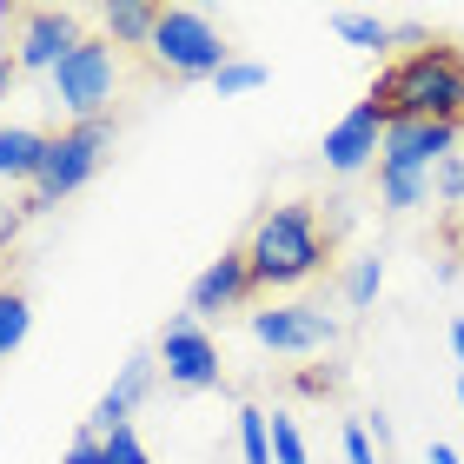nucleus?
Masks as SVG:
<instances>
[{
    "instance_id": "b1692460",
    "label": "nucleus",
    "mask_w": 464,
    "mask_h": 464,
    "mask_svg": "<svg viewBox=\"0 0 464 464\" xmlns=\"http://www.w3.org/2000/svg\"><path fill=\"white\" fill-rule=\"evenodd\" d=\"M431 199H445V206H464V160H458V153H451V160L431 173Z\"/></svg>"
},
{
    "instance_id": "c85d7f7f",
    "label": "nucleus",
    "mask_w": 464,
    "mask_h": 464,
    "mask_svg": "<svg viewBox=\"0 0 464 464\" xmlns=\"http://www.w3.org/2000/svg\"><path fill=\"white\" fill-rule=\"evenodd\" d=\"M299 392H339V372H299Z\"/></svg>"
},
{
    "instance_id": "5701e85b",
    "label": "nucleus",
    "mask_w": 464,
    "mask_h": 464,
    "mask_svg": "<svg viewBox=\"0 0 464 464\" xmlns=\"http://www.w3.org/2000/svg\"><path fill=\"white\" fill-rule=\"evenodd\" d=\"M339 451H345V464H378V445H372L365 418H345L339 425Z\"/></svg>"
},
{
    "instance_id": "cd10ccee",
    "label": "nucleus",
    "mask_w": 464,
    "mask_h": 464,
    "mask_svg": "<svg viewBox=\"0 0 464 464\" xmlns=\"http://www.w3.org/2000/svg\"><path fill=\"white\" fill-rule=\"evenodd\" d=\"M431 279H438V285H458V279H464V259H458V252H438Z\"/></svg>"
},
{
    "instance_id": "412c9836",
    "label": "nucleus",
    "mask_w": 464,
    "mask_h": 464,
    "mask_svg": "<svg viewBox=\"0 0 464 464\" xmlns=\"http://www.w3.org/2000/svg\"><path fill=\"white\" fill-rule=\"evenodd\" d=\"M272 464H312L305 431H299V418H292V411H272Z\"/></svg>"
},
{
    "instance_id": "9d476101",
    "label": "nucleus",
    "mask_w": 464,
    "mask_h": 464,
    "mask_svg": "<svg viewBox=\"0 0 464 464\" xmlns=\"http://www.w3.org/2000/svg\"><path fill=\"white\" fill-rule=\"evenodd\" d=\"M451 146H458V126H438V120H392L378 166H392V173H438V166L451 160Z\"/></svg>"
},
{
    "instance_id": "dca6fc26",
    "label": "nucleus",
    "mask_w": 464,
    "mask_h": 464,
    "mask_svg": "<svg viewBox=\"0 0 464 464\" xmlns=\"http://www.w3.org/2000/svg\"><path fill=\"white\" fill-rule=\"evenodd\" d=\"M332 34L345 40V47H365V53H392L398 40H392V20H378V14H332Z\"/></svg>"
},
{
    "instance_id": "0eeeda50",
    "label": "nucleus",
    "mask_w": 464,
    "mask_h": 464,
    "mask_svg": "<svg viewBox=\"0 0 464 464\" xmlns=\"http://www.w3.org/2000/svg\"><path fill=\"white\" fill-rule=\"evenodd\" d=\"M153 358H160L166 385H179V392H213V385H219V339L193 319V312L166 319L160 352H153Z\"/></svg>"
},
{
    "instance_id": "aec40b11",
    "label": "nucleus",
    "mask_w": 464,
    "mask_h": 464,
    "mask_svg": "<svg viewBox=\"0 0 464 464\" xmlns=\"http://www.w3.org/2000/svg\"><path fill=\"white\" fill-rule=\"evenodd\" d=\"M259 87H266V67H259V60H239V53H232V67H219V80H213L219 100H246Z\"/></svg>"
},
{
    "instance_id": "f03ea898",
    "label": "nucleus",
    "mask_w": 464,
    "mask_h": 464,
    "mask_svg": "<svg viewBox=\"0 0 464 464\" xmlns=\"http://www.w3.org/2000/svg\"><path fill=\"white\" fill-rule=\"evenodd\" d=\"M372 100L392 107V120H438L464 133V53L451 40H431L418 53H398L372 80Z\"/></svg>"
},
{
    "instance_id": "1a4fd4ad",
    "label": "nucleus",
    "mask_w": 464,
    "mask_h": 464,
    "mask_svg": "<svg viewBox=\"0 0 464 464\" xmlns=\"http://www.w3.org/2000/svg\"><path fill=\"white\" fill-rule=\"evenodd\" d=\"M385 126H392V107H378V100L365 93L345 120L325 126V166L339 179H358L365 166H378V153H385Z\"/></svg>"
},
{
    "instance_id": "39448f33",
    "label": "nucleus",
    "mask_w": 464,
    "mask_h": 464,
    "mask_svg": "<svg viewBox=\"0 0 464 464\" xmlns=\"http://www.w3.org/2000/svg\"><path fill=\"white\" fill-rule=\"evenodd\" d=\"M113 87H120V47L100 40V34H87L53 67V107L67 120H107L113 113Z\"/></svg>"
},
{
    "instance_id": "7c9ffc66",
    "label": "nucleus",
    "mask_w": 464,
    "mask_h": 464,
    "mask_svg": "<svg viewBox=\"0 0 464 464\" xmlns=\"http://www.w3.org/2000/svg\"><path fill=\"white\" fill-rule=\"evenodd\" d=\"M425 464H464V458L445 445V438H431V445H425Z\"/></svg>"
},
{
    "instance_id": "7ed1b4c3",
    "label": "nucleus",
    "mask_w": 464,
    "mask_h": 464,
    "mask_svg": "<svg viewBox=\"0 0 464 464\" xmlns=\"http://www.w3.org/2000/svg\"><path fill=\"white\" fill-rule=\"evenodd\" d=\"M107 153H113V113H107V120H67L60 133H47L40 179H34V193L20 199V206H27V219H34V213H53L60 199H73L80 186L107 166Z\"/></svg>"
},
{
    "instance_id": "2eb2a0df",
    "label": "nucleus",
    "mask_w": 464,
    "mask_h": 464,
    "mask_svg": "<svg viewBox=\"0 0 464 464\" xmlns=\"http://www.w3.org/2000/svg\"><path fill=\"white\" fill-rule=\"evenodd\" d=\"M378 206H385V213L431 206V173H392V166H378Z\"/></svg>"
},
{
    "instance_id": "f3484780",
    "label": "nucleus",
    "mask_w": 464,
    "mask_h": 464,
    "mask_svg": "<svg viewBox=\"0 0 464 464\" xmlns=\"http://www.w3.org/2000/svg\"><path fill=\"white\" fill-rule=\"evenodd\" d=\"M339 292H345V305H352V312H365V305H378V292H385V259H378V252H358V259L345 266V279H339Z\"/></svg>"
},
{
    "instance_id": "6e6552de",
    "label": "nucleus",
    "mask_w": 464,
    "mask_h": 464,
    "mask_svg": "<svg viewBox=\"0 0 464 464\" xmlns=\"http://www.w3.org/2000/svg\"><path fill=\"white\" fill-rule=\"evenodd\" d=\"M14 27H20V34H14V67H20V73H47V80H53L60 60L87 40V27H80L73 7H20Z\"/></svg>"
},
{
    "instance_id": "423d86ee",
    "label": "nucleus",
    "mask_w": 464,
    "mask_h": 464,
    "mask_svg": "<svg viewBox=\"0 0 464 464\" xmlns=\"http://www.w3.org/2000/svg\"><path fill=\"white\" fill-rule=\"evenodd\" d=\"M252 339L266 352H285V358H312V352H332L339 345V319H325V305H266V312H246Z\"/></svg>"
},
{
    "instance_id": "ddd939ff",
    "label": "nucleus",
    "mask_w": 464,
    "mask_h": 464,
    "mask_svg": "<svg viewBox=\"0 0 464 464\" xmlns=\"http://www.w3.org/2000/svg\"><path fill=\"white\" fill-rule=\"evenodd\" d=\"M153 27H160V7L153 0H113V7H100V40H113L120 53H146L153 47Z\"/></svg>"
},
{
    "instance_id": "f8f14e48",
    "label": "nucleus",
    "mask_w": 464,
    "mask_h": 464,
    "mask_svg": "<svg viewBox=\"0 0 464 464\" xmlns=\"http://www.w3.org/2000/svg\"><path fill=\"white\" fill-rule=\"evenodd\" d=\"M246 299H259V292H252V272H246V252H219L193 279V292H186V312H193V319H219V312H239Z\"/></svg>"
},
{
    "instance_id": "a211bd4d",
    "label": "nucleus",
    "mask_w": 464,
    "mask_h": 464,
    "mask_svg": "<svg viewBox=\"0 0 464 464\" xmlns=\"http://www.w3.org/2000/svg\"><path fill=\"white\" fill-rule=\"evenodd\" d=\"M27 332H34L27 292H20V285H0V358H14L20 345H27Z\"/></svg>"
},
{
    "instance_id": "4468645a",
    "label": "nucleus",
    "mask_w": 464,
    "mask_h": 464,
    "mask_svg": "<svg viewBox=\"0 0 464 464\" xmlns=\"http://www.w3.org/2000/svg\"><path fill=\"white\" fill-rule=\"evenodd\" d=\"M40 160H47V133L40 126H0V179L7 186H27L34 193Z\"/></svg>"
},
{
    "instance_id": "6ab92c4d",
    "label": "nucleus",
    "mask_w": 464,
    "mask_h": 464,
    "mask_svg": "<svg viewBox=\"0 0 464 464\" xmlns=\"http://www.w3.org/2000/svg\"><path fill=\"white\" fill-rule=\"evenodd\" d=\"M239 458L246 464H272V411L239 405Z\"/></svg>"
},
{
    "instance_id": "9b49d317",
    "label": "nucleus",
    "mask_w": 464,
    "mask_h": 464,
    "mask_svg": "<svg viewBox=\"0 0 464 464\" xmlns=\"http://www.w3.org/2000/svg\"><path fill=\"white\" fill-rule=\"evenodd\" d=\"M153 385H160V358L153 352H133L120 365V378L107 392H100V405L87 411V431H113V425H133V411L153 398Z\"/></svg>"
},
{
    "instance_id": "bb28decb",
    "label": "nucleus",
    "mask_w": 464,
    "mask_h": 464,
    "mask_svg": "<svg viewBox=\"0 0 464 464\" xmlns=\"http://www.w3.org/2000/svg\"><path fill=\"white\" fill-rule=\"evenodd\" d=\"M365 431H372L378 458H385V451H392V418H385V411H365Z\"/></svg>"
},
{
    "instance_id": "20e7f679",
    "label": "nucleus",
    "mask_w": 464,
    "mask_h": 464,
    "mask_svg": "<svg viewBox=\"0 0 464 464\" xmlns=\"http://www.w3.org/2000/svg\"><path fill=\"white\" fill-rule=\"evenodd\" d=\"M146 60H153V73H166V80H219V67H232V47L199 7H160Z\"/></svg>"
},
{
    "instance_id": "f257e3e1",
    "label": "nucleus",
    "mask_w": 464,
    "mask_h": 464,
    "mask_svg": "<svg viewBox=\"0 0 464 464\" xmlns=\"http://www.w3.org/2000/svg\"><path fill=\"white\" fill-rule=\"evenodd\" d=\"M239 252H246L252 292H299L332 266V226L319 219L312 199H285V206H266L252 219Z\"/></svg>"
},
{
    "instance_id": "393cba45",
    "label": "nucleus",
    "mask_w": 464,
    "mask_h": 464,
    "mask_svg": "<svg viewBox=\"0 0 464 464\" xmlns=\"http://www.w3.org/2000/svg\"><path fill=\"white\" fill-rule=\"evenodd\" d=\"M60 464H107V451H100V431L80 425V438L67 445V458H60Z\"/></svg>"
},
{
    "instance_id": "a878e982",
    "label": "nucleus",
    "mask_w": 464,
    "mask_h": 464,
    "mask_svg": "<svg viewBox=\"0 0 464 464\" xmlns=\"http://www.w3.org/2000/svg\"><path fill=\"white\" fill-rule=\"evenodd\" d=\"M20 226H27V206H20V199H14V206L0 199V246H14V239H20Z\"/></svg>"
},
{
    "instance_id": "4be33fe9",
    "label": "nucleus",
    "mask_w": 464,
    "mask_h": 464,
    "mask_svg": "<svg viewBox=\"0 0 464 464\" xmlns=\"http://www.w3.org/2000/svg\"><path fill=\"white\" fill-rule=\"evenodd\" d=\"M100 451H107V464H153L133 425H113V431H100Z\"/></svg>"
},
{
    "instance_id": "2f4dec72",
    "label": "nucleus",
    "mask_w": 464,
    "mask_h": 464,
    "mask_svg": "<svg viewBox=\"0 0 464 464\" xmlns=\"http://www.w3.org/2000/svg\"><path fill=\"white\" fill-rule=\"evenodd\" d=\"M445 339H451V358H458V378H464V319L445 325Z\"/></svg>"
},
{
    "instance_id": "473e14b6",
    "label": "nucleus",
    "mask_w": 464,
    "mask_h": 464,
    "mask_svg": "<svg viewBox=\"0 0 464 464\" xmlns=\"http://www.w3.org/2000/svg\"><path fill=\"white\" fill-rule=\"evenodd\" d=\"M458 418H464V378H458Z\"/></svg>"
},
{
    "instance_id": "c756f323",
    "label": "nucleus",
    "mask_w": 464,
    "mask_h": 464,
    "mask_svg": "<svg viewBox=\"0 0 464 464\" xmlns=\"http://www.w3.org/2000/svg\"><path fill=\"white\" fill-rule=\"evenodd\" d=\"M14 80H20V67H14V47H0V100L14 93Z\"/></svg>"
}]
</instances>
